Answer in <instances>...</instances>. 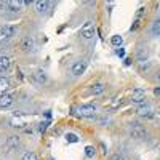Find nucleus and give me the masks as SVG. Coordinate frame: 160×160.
Returning a JSON list of instances; mask_svg holds the SVG:
<instances>
[{"label":"nucleus","instance_id":"f257e3e1","mask_svg":"<svg viewBox=\"0 0 160 160\" xmlns=\"http://www.w3.org/2000/svg\"><path fill=\"white\" fill-rule=\"evenodd\" d=\"M128 133H130V136H131L133 139H136V141L146 139V136H148V130L144 128V125H141V123H138V122L130 123Z\"/></svg>","mask_w":160,"mask_h":160},{"label":"nucleus","instance_id":"f03ea898","mask_svg":"<svg viewBox=\"0 0 160 160\" xmlns=\"http://www.w3.org/2000/svg\"><path fill=\"white\" fill-rule=\"evenodd\" d=\"M21 146V138L18 135H10L7 139H5V144H3V152L5 155H11L13 152H16V149Z\"/></svg>","mask_w":160,"mask_h":160},{"label":"nucleus","instance_id":"7ed1b4c3","mask_svg":"<svg viewBox=\"0 0 160 160\" xmlns=\"http://www.w3.org/2000/svg\"><path fill=\"white\" fill-rule=\"evenodd\" d=\"M78 115L83 118H95L96 115V106L95 104H82L78 106Z\"/></svg>","mask_w":160,"mask_h":160},{"label":"nucleus","instance_id":"20e7f679","mask_svg":"<svg viewBox=\"0 0 160 160\" xmlns=\"http://www.w3.org/2000/svg\"><path fill=\"white\" fill-rule=\"evenodd\" d=\"M96 34V26L93 21H85L83 26L80 28V35H82L83 38H93Z\"/></svg>","mask_w":160,"mask_h":160},{"label":"nucleus","instance_id":"39448f33","mask_svg":"<svg viewBox=\"0 0 160 160\" xmlns=\"http://www.w3.org/2000/svg\"><path fill=\"white\" fill-rule=\"evenodd\" d=\"M88 68V61L87 59H78L72 64V68H71V74L74 77H80V75H83L85 71Z\"/></svg>","mask_w":160,"mask_h":160},{"label":"nucleus","instance_id":"423d86ee","mask_svg":"<svg viewBox=\"0 0 160 160\" xmlns=\"http://www.w3.org/2000/svg\"><path fill=\"white\" fill-rule=\"evenodd\" d=\"M19 47H21V50H22L24 53H32V51H35V40H34V37H32V35H26V37L21 40Z\"/></svg>","mask_w":160,"mask_h":160},{"label":"nucleus","instance_id":"0eeeda50","mask_svg":"<svg viewBox=\"0 0 160 160\" xmlns=\"http://www.w3.org/2000/svg\"><path fill=\"white\" fill-rule=\"evenodd\" d=\"M13 35H16V26L3 24L2 28H0V40H8Z\"/></svg>","mask_w":160,"mask_h":160},{"label":"nucleus","instance_id":"6e6552de","mask_svg":"<svg viewBox=\"0 0 160 160\" xmlns=\"http://www.w3.org/2000/svg\"><path fill=\"white\" fill-rule=\"evenodd\" d=\"M26 5H31V2H26V0H8L7 2V11L16 13V11H21L22 7H26Z\"/></svg>","mask_w":160,"mask_h":160},{"label":"nucleus","instance_id":"1a4fd4ad","mask_svg":"<svg viewBox=\"0 0 160 160\" xmlns=\"http://www.w3.org/2000/svg\"><path fill=\"white\" fill-rule=\"evenodd\" d=\"M51 2H48V0H37V2H34V8L35 11L38 13V15H47V13L51 10Z\"/></svg>","mask_w":160,"mask_h":160},{"label":"nucleus","instance_id":"9d476101","mask_svg":"<svg viewBox=\"0 0 160 160\" xmlns=\"http://www.w3.org/2000/svg\"><path fill=\"white\" fill-rule=\"evenodd\" d=\"M47 80H48V77H47L45 71H35L34 74H31V82L34 85H43V83H47Z\"/></svg>","mask_w":160,"mask_h":160},{"label":"nucleus","instance_id":"9b49d317","mask_svg":"<svg viewBox=\"0 0 160 160\" xmlns=\"http://www.w3.org/2000/svg\"><path fill=\"white\" fill-rule=\"evenodd\" d=\"M138 115L139 117H144V118H151V117H154V108L151 104H141L139 108H138Z\"/></svg>","mask_w":160,"mask_h":160},{"label":"nucleus","instance_id":"f8f14e48","mask_svg":"<svg viewBox=\"0 0 160 160\" xmlns=\"http://www.w3.org/2000/svg\"><path fill=\"white\" fill-rule=\"evenodd\" d=\"M144 99H146V91L142 88H135L131 93V102L135 104H144Z\"/></svg>","mask_w":160,"mask_h":160},{"label":"nucleus","instance_id":"ddd939ff","mask_svg":"<svg viewBox=\"0 0 160 160\" xmlns=\"http://www.w3.org/2000/svg\"><path fill=\"white\" fill-rule=\"evenodd\" d=\"M13 95H10V93H3V95H0V109H7L10 108V106L13 104Z\"/></svg>","mask_w":160,"mask_h":160},{"label":"nucleus","instance_id":"4468645a","mask_svg":"<svg viewBox=\"0 0 160 160\" xmlns=\"http://www.w3.org/2000/svg\"><path fill=\"white\" fill-rule=\"evenodd\" d=\"M149 55H151V53H149V50L148 48H139L138 50V53H136V61H139V62H146V61H148L149 59Z\"/></svg>","mask_w":160,"mask_h":160},{"label":"nucleus","instance_id":"2eb2a0df","mask_svg":"<svg viewBox=\"0 0 160 160\" xmlns=\"http://www.w3.org/2000/svg\"><path fill=\"white\" fill-rule=\"evenodd\" d=\"M10 66H11V59L8 56H0V74H5L8 69H10Z\"/></svg>","mask_w":160,"mask_h":160},{"label":"nucleus","instance_id":"dca6fc26","mask_svg":"<svg viewBox=\"0 0 160 160\" xmlns=\"http://www.w3.org/2000/svg\"><path fill=\"white\" fill-rule=\"evenodd\" d=\"M149 32H151V37H154V38H158V37H160V18H157V19L152 22Z\"/></svg>","mask_w":160,"mask_h":160},{"label":"nucleus","instance_id":"f3484780","mask_svg":"<svg viewBox=\"0 0 160 160\" xmlns=\"http://www.w3.org/2000/svg\"><path fill=\"white\" fill-rule=\"evenodd\" d=\"M106 90V85L104 83H95L91 88H90V93L93 96H98V95H101V93Z\"/></svg>","mask_w":160,"mask_h":160},{"label":"nucleus","instance_id":"a211bd4d","mask_svg":"<svg viewBox=\"0 0 160 160\" xmlns=\"http://www.w3.org/2000/svg\"><path fill=\"white\" fill-rule=\"evenodd\" d=\"M111 43L115 47V48H120V47H122V43H123V38H122V35H112L111 37Z\"/></svg>","mask_w":160,"mask_h":160},{"label":"nucleus","instance_id":"6ab92c4d","mask_svg":"<svg viewBox=\"0 0 160 160\" xmlns=\"http://www.w3.org/2000/svg\"><path fill=\"white\" fill-rule=\"evenodd\" d=\"M10 88V80L3 75H0V91H7Z\"/></svg>","mask_w":160,"mask_h":160},{"label":"nucleus","instance_id":"aec40b11","mask_svg":"<svg viewBox=\"0 0 160 160\" xmlns=\"http://www.w3.org/2000/svg\"><path fill=\"white\" fill-rule=\"evenodd\" d=\"M95 152H96V149L93 148V146H87V148H85V155H87L88 158L95 157Z\"/></svg>","mask_w":160,"mask_h":160},{"label":"nucleus","instance_id":"412c9836","mask_svg":"<svg viewBox=\"0 0 160 160\" xmlns=\"http://www.w3.org/2000/svg\"><path fill=\"white\" fill-rule=\"evenodd\" d=\"M22 160H38V158H37V154L35 152H31L29 151V152H26L22 155Z\"/></svg>","mask_w":160,"mask_h":160},{"label":"nucleus","instance_id":"4be33fe9","mask_svg":"<svg viewBox=\"0 0 160 160\" xmlns=\"http://www.w3.org/2000/svg\"><path fill=\"white\" fill-rule=\"evenodd\" d=\"M66 141L68 142H78V136L74 135V133H68V135H66Z\"/></svg>","mask_w":160,"mask_h":160},{"label":"nucleus","instance_id":"5701e85b","mask_svg":"<svg viewBox=\"0 0 160 160\" xmlns=\"http://www.w3.org/2000/svg\"><path fill=\"white\" fill-rule=\"evenodd\" d=\"M111 160H127V158H125L123 152H115V154L111 157Z\"/></svg>","mask_w":160,"mask_h":160},{"label":"nucleus","instance_id":"b1692460","mask_svg":"<svg viewBox=\"0 0 160 160\" xmlns=\"http://www.w3.org/2000/svg\"><path fill=\"white\" fill-rule=\"evenodd\" d=\"M47 127H48V122H40V123H38V131L43 133V131L47 130Z\"/></svg>","mask_w":160,"mask_h":160},{"label":"nucleus","instance_id":"393cba45","mask_svg":"<svg viewBox=\"0 0 160 160\" xmlns=\"http://www.w3.org/2000/svg\"><path fill=\"white\" fill-rule=\"evenodd\" d=\"M115 55L120 56V58H123V56H125V50H123V48H117V50H115Z\"/></svg>","mask_w":160,"mask_h":160},{"label":"nucleus","instance_id":"a878e982","mask_svg":"<svg viewBox=\"0 0 160 160\" xmlns=\"http://www.w3.org/2000/svg\"><path fill=\"white\" fill-rule=\"evenodd\" d=\"M99 146H101V154H104V155H106V154H108V148L104 146V142H101Z\"/></svg>","mask_w":160,"mask_h":160},{"label":"nucleus","instance_id":"bb28decb","mask_svg":"<svg viewBox=\"0 0 160 160\" xmlns=\"http://www.w3.org/2000/svg\"><path fill=\"white\" fill-rule=\"evenodd\" d=\"M154 93L155 95H160V88H154Z\"/></svg>","mask_w":160,"mask_h":160},{"label":"nucleus","instance_id":"cd10ccee","mask_svg":"<svg viewBox=\"0 0 160 160\" xmlns=\"http://www.w3.org/2000/svg\"><path fill=\"white\" fill-rule=\"evenodd\" d=\"M157 78H158V82H160V72H158V75H157Z\"/></svg>","mask_w":160,"mask_h":160},{"label":"nucleus","instance_id":"c85d7f7f","mask_svg":"<svg viewBox=\"0 0 160 160\" xmlns=\"http://www.w3.org/2000/svg\"><path fill=\"white\" fill-rule=\"evenodd\" d=\"M158 160H160V155H158Z\"/></svg>","mask_w":160,"mask_h":160},{"label":"nucleus","instance_id":"c756f323","mask_svg":"<svg viewBox=\"0 0 160 160\" xmlns=\"http://www.w3.org/2000/svg\"><path fill=\"white\" fill-rule=\"evenodd\" d=\"M51 160H55V158H51Z\"/></svg>","mask_w":160,"mask_h":160}]
</instances>
